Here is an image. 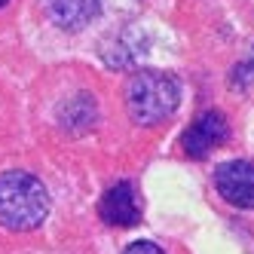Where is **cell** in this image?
I'll return each instance as SVG.
<instances>
[{
	"label": "cell",
	"mask_w": 254,
	"mask_h": 254,
	"mask_svg": "<svg viewBox=\"0 0 254 254\" xmlns=\"http://www.w3.org/2000/svg\"><path fill=\"white\" fill-rule=\"evenodd\" d=\"M49 214V190L31 172L9 169L0 175V227L12 233L37 230Z\"/></svg>",
	"instance_id": "obj_1"
},
{
	"label": "cell",
	"mask_w": 254,
	"mask_h": 254,
	"mask_svg": "<svg viewBox=\"0 0 254 254\" xmlns=\"http://www.w3.org/2000/svg\"><path fill=\"white\" fill-rule=\"evenodd\" d=\"M214 187L230 205L254 208V166L245 159H230L214 172Z\"/></svg>",
	"instance_id": "obj_5"
},
{
	"label": "cell",
	"mask_w": 254,
	"mask_h": 254,
	"mask_svg": "<svg viewBox=\"0 0 254 254\" xmlns=\"http://www.w3.org/2000/svg\"><path fill=\"white\" fill-rule=\"evenodd\" d=\"M230 135V126H227V117L221 111H205V114H199L193 123H190V129L181 135V147H184L187 156L193 159H202L208 156L214 147H221V144L227 141Z\"/></svg>",
	"instance_id": "obj_3"
},
{
	"label": "cell",
	"mask_w": 254,
	"mask_h": 254,
	"mask_svg": "<svg viewBox=\"0 0 254 254\" xmlns=\"http://www.w3.org/2000/svg\"><path fill=\"white\" fill-rule=\"evenodd\" d=\"M59 120L64 129H86L89 123L95 120V101L92 95H77V98H70L59 107Z\"/></svg>",
	"instance_id": "obj_7"
},
{
	"label": "cell",
	"mask_w": 254,
	"mask_h": 254,
	"mask_svg": "<svg viewBox=\"0 0 254 254\" xmlns=\"http://www.w3.org/2000/svg\"><path fill=\"white\" fill-rule=\"evenodd\" d=\"M123 254H166V251H162L159 245H153V242H132Z\"/></svg>",
	"instance_id": "obj_8"
},
{
	"label": "cell",
	"mask_w": 254,
	"mask_h": 254,
	"mask_svg": "<svg viewBox=\"0 0 254 254\" xmlns=\"http://www.w3.org/2000/svg\"><path fill=\"white\" fill-rule=\"evenodd\" d=\"M3 3H6V0H0V6H3Z\"/></svg>",
	"instance_id": "obj_9"
},
{
	"label": "cell",
	"mask_w": 254,
	"mask_h": 254,
	"mask_svg": "<svg viewBox=\"0 0 254 254\" xmlns=\"http://www.w3.org/2000/svg\"><path fill=\"white\" fill-rule=\"evenodd\" d=\"M178 101H181L178 80L166 70H138L126 89L129 117L141 126H156L166 117H172Z\"/></svg>",
	"instance_id": "obj_2"
},
{
	"label": "cell",
	"mask_w": 254,
	"mask_h": 254,
	"mask_svg": "<svg viewBox=\"0 0 254 254\" xmlns=\"http://www.w3.org/2000/svg\"><path fill=\"white\" fill-rule=\"evenodd\" d=\"M98 214L111 227H135L141 221V196L132 181H117L101 193Z\"/></svg>",
	"instance_id": "obj_4"
},
{
	"label": "cell",
	"mask_w": 254,
	"mask_h": 254,
	"mask_svg": "<svg viewBox=\"0 0 254 254\" xmlns=\"http://www.w3.org/2000/svg\"><path fill=\"white\" fill-rule=\"evenodd\" d=\"M52 22L64 31H80L101 12V0H46Z\"/></svg>",
	"instance_id": "obj_6"
}]
</instances>
